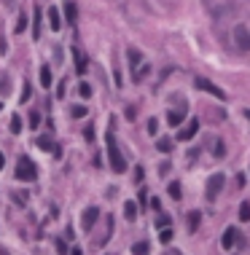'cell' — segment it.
Returning <instances> with one entry per match:
<instances>
[{
  "instance_id": "24",
  "label": "cell",
  "mask_w": 250,
  "mask_h": 255,
  "mask_svg": "<svg viewBox=\"0 0 250 255\" xmlns=\"http://www.w3.org/2000/svg\"><path fill=\"white\" fill-rule=\"evenodd\" d=\"M11 132L14 134L22 132V116H14V119H11Z\"/></svg>"
},
{
  "instance_id": "21",
  "label": "cell",
  "mask_w": 250,
  "mask_h": 255,
  "mask_svg": "<svg viewBox=\"0 0 250 255\" xmlns=\"http://www.w3.org/2000/svg\"><path fill=\"white\" fill-rule=\"evenodd\" d=\"M172 237H175V234H172V228H162V234H159V242H162V245H169V242H172Z\"/></svg>"
},
{
  "instance_id": "28",
  "label": "cell",
  "mask_w": 250,
  "mask_h": 255,
  "mask_svg": "<svg viewBox=\"0 0 250 255\" xmlns=\"http://www.w3.org/2000/svg\"><path fill=\"white\" fill-rule=\"evenodd\" d=\"M30 127H32V129H38V127H41V113H35V110L30 113Z\"/></svg>"
},
{
  "instance_id": "17",
  "label": "cell",
  "mask_w": 250,
  "mask_h": 255,
  "mask_svg": "<svg viewBox=\"0 0 250 255\" xmlns=\"http://www.w3.org/2000/svg\"><path fill=\"white\" fill-rule=\"evenodd\" d=\"M0 94H11V78H8V73H0Z\"/></svg>"
},
{
  "instance_id": "36",
  "label": "cell",
  "mask_w": 250,
  "mask_h": 255,
  "mask_svg": "<svg viewBox=\"0 0 250 255\" xmlns=\"http://www.w3.org/2000/svg\"><path fill=\"white\" fill-rule=\"evenodd\" d=\"M30 100V83H24V91H22V102Z\"/></svg>"
},
{
  "instance_id": "31",
  "label": "cell",
  "mask_w": 250,
  "mask_h": 255,
  "mask_svg": "<svg viewBox=\"0 0 250 255\" xmlns=\"http://www.w3.org/2000/svg\"><path fill=\"white\" fill-rule=\"evenodd\" d=\"M156 226H159V228H167V226H169V218H167V215H159V220H156Z\"/></svg>"
},
{
  "instance_id": "26",
  "label": "cell",
  "mask_w": 250,
  "mask_h": 255,
  "mask_svg": "<svg viewBox=\"0 0 250 255\" xmlns=\"http://www.w3.org/2000/svg\"><path fill=\"white\" fill-rule=\"evenodd\" d=\"M78 97H83V100H89V97H91V86H89V83H81V86H78Z\"/></svg>"
},
{
  "instance_id": "25",
  "label": "cell",
  "mask_w": 250,
  "mask_h": 255,
  "mask_svg": "<svg viewBox=\"0 0 250 255\" xmlns=\"http://www.w3.org/2000/svg\"><path fill=\"white\" fill-rule=\"evenodd\" d=\"M70 116H73V119H83V116H89V113H86V108L76 105V108H70Z\"/></svg>"
},
{
  "instance_id": "11",
  "label": "cell",
  "mask_w": 250,
  "mask_h": 255,
  "mask_svg": "<svg viewBox=\"0 0 250 255\" xmlns=\"http://www.w3.org/2000/svg\"><path fill=\"white\" fill-rule=\"evenodd\" d=\"M237 242V228H226V234H223V250H232Z\"/></svg>"
},
{
  "instance_id": "18",
  "label": "cell",
  "mask_w": 250,
  "mask_h": 255,
  "mask_svg": "<svg viewBox=\"0 0 250 255\" xmlns=\"http://www.w3.org/2000/svg\"><path fill=\"white\" fill-rule=\"evenodd\" d=\"M41 83H43V89H49L51 83H54V78H51V70L46 67V64L41 67Z\"/></svg>"
},
{
  "instance_id": "30",
  "label": "cell",
  "mask_w": 250,
  "mask_h": 255,
  "mask_svg": "<svg viewBox=\"0 0 250 255\" xmlns=\"http://www.w3.org/2000/svg\"><path fill=\"white\" fill-rule=\"evenodd\" d=\"M156 132H159V121L151 119V121H148V134H156Z\"/></svg>"
},
{
  "instance_id": "34",
  "label": "cell",
  "mask_w": 250,
  "mask_h": 255,
  "mask_svg": "<svg viewBox=\"0 0 250 255\" xmlns=\"http://www.w3.org/2000/svg\"><path fill=\"white\" fill-rule=\"evenodd\" d=\"M83 137H86V140H94V127H91V124L86 127V132H83Z\"/></svg>"
},
{
  "instance_id": "37",
  "label": "cell",
  "mask_w": 250,
  "mask_h": 255,
  "mask_svg": "<svg viewBox=\"0 0 250 255\" xmlns=\"http://www.w3.org/2000/svg\"><path fill=\"white\" fill-rule=\"evenodd\" d=\"M14 199H16V204H24V201H27V193H14Z\"/></svg>"
},
{
  "instance_id": "39",
  "label": "cell",
  "mask_w": 250,
  "mask_h": 255,
  "mask_svg": "<svg viewBox=\"0 0 250 255\" xmlns=\"http://www.w3.org/2000/svg\"><path fill=\"white\" fill-rule=\"evenodd\" d=\"M196 156H199V148H194V150H188V159L196 161Z\"/></svg>"
},
{
  "instance_id": "20",
  "label": "cell",
  "mask_w": 250,
  "mask_h": 255,
  "mask_svg": "<svg viewBox=\"0 0 250 255\" xmlns=\"http://www.w3.org/2000/svg\"><path fill=\"white\" fill-rule=\"evenodd\" d=\"M124 215H127L129 220L137 218V204H135V201H127V204H124Z\"/></svg>"
},
{
  "instance_id": "44",
  "label": "cell",
  "mask_w": 250,
  "mask_h": 255,
  "mask_svg": "<svg viewBox=\"0 0 250 255\" xmlns=\"http://www.w3.org/2000/svg\"><path fill=\"white\" fill-rule=\"evenodd\" d=\"M0 108H3V100H0Z\"/></svg>"
},
{
  "instance_id": "5",
  "label": "cell",
  "mask_w": 250,
  "mask_h": 255,
  "mask_svg": "<svg viewBox=\"0 0 250 255\" xmlns=\"http://www.w3.org/2000/svg\"><path fill=\"white\" fill-rule=\"evenodd\" d=\"M196 86H199V89H205L207 94H213L215 100H226V94H223V91H221L218 86H215V83H210L207 78H196Z\"/></svg>"
},
{
  "instance_id": "29",
  "label": "cell",
  "mask_w": 250,
  "mask_h": 255,
  "mask_svg": "<svg viewBox=\"0 0 250 255\" xmlns=\"http://www.w3.org/2000/svg\"><path fill=\"white\" fill-rule=\"evenodd\" d=\"M24 27H27V16H24V14H22V16H19V19H16V32H22Z\"/></svg>"
},
{
  "instance_id": "8",
  "label": "cell",
  "mask_w": 250,
  "mask_h": 255,
  "mask_svg": "<svg viewBox=\"0 0 250 255\" xmlns=\"http://www.w3.org/2000/svg\"><path fill=\"white\" fill-rule=\"evenodd\" d=\"M183 119H186V105H183V102H180V108H177V110H169V113H167V124H169V127H180Z\"/></svg>"
},
{
  "instance_id": "19",
  "label": "cell",
  "mask_w": 250,
  "mask_h": 255,
  "mask_svg": "<svg viewBox=\"0 0 250 255\" xmlns=\"http://www.w3.org/2000/svg\"><path fill=\"white\" fill-rule=\"evenodd\" d=\"M167 191H169V196H172V199H180V196H183V188H180V183H177V180L169 183Z\"/></svg>"
},
{
  "instance_id": "16",
  "label": "cell",
  "mask_w": 250,
  "mask_h": 255,
  "mask_svg": "<svg viewBox=\"0 0 250 255\" xmlns=\"http://www.w3.org/2000/svg\"><path fill=\"white\" fill-rule=\"evenodd\" d=\"M65 16H68V22H70V24H76V19H78L76 3H65Z\"/></svg>"
},
{
  "instance_id": "42",
  "label": "cell",
  "mask_w": 250,
  "mask_h": 255,
  "mask_svg": "<svg viewBox=\"0 0 250 255\" xmlns=\"http://www.w3.org/2000/svg\"><path fill=\"white\" fill-rule=\"evenodd\" d=\"M70 255H83V253H81V250H78V247H76V250H73V253H70Z\"/></svg>"
},
{
  "instance_id": "33",
  "label": "cell",
  "mask_w": 250,
  "mask_h": 255,
  "mask_svg": "<svg viewBox=\"0 0 250 255\" xmlns=\"http://www.w3.org/2000/svg\"><path fill=\"white\" fill-rule=\"evenodd\" d=\"M57 253H59V255H65V253H68V245H65V242H62V239H59V242H57Z\"/></svg>"
},
{
  "instance_id": "1",
  "label": "cell",
  "mask_w": 250,
  "mask_h": 255,
  "mask_svg": "<svg viewBox=\"0 0 250 255\" xmlns=\"http://www.w3.org/2000/svg\"><path fill=\"white\" fill-rule=\"evenodd\" d=\"M105 145H108V161H110V169L113 172H127V161H124V156H121V150H118V142H116V137L113 134H108L105 137Z\"/></svg>"
},
{
  "instance_id": "15",
  "label": "cell",
  "mask_w": 250,
  "mask_h": 255,
  "mask_svg": "<svg viewBox=\"0 0 250 255\" xmlns=\"http://www.w3.org/2000/svg\"><path fill=\"white\" fill-rule=\"evenodd\" d=\"M199 220H202V212L199 210L188 212V231H196V228H199Z\"/></svg>"
},
{
  "instance_id": "38",
  "label": "cell",
  "mask_w": 250,
  "mask_h": 255,
  "mask_svg": "<svg viewBox=\"0 0 250 255\" xmlns=\"http://www.w3.org/2000/svg\"><path fill=\"white\" fill-rule=\"evenodd\" d=\"M151 207H154V210H162V201L154 196V199H151Z\"/></svg>"
},
{
  "instance_id": "7",
  "label": "cell",
  "mask_w": 250,
  "mask_h": 255,
  "mask_svg": "<svg viewBox=\"0 0 250 255\" xmlns=\"http://www.w3.org/2000/svg\"><path fill=\"white\" fill-rule=\"evenodd\" d=\"M97 218H100V210H97V207H86V210H83V215H81V226L89 231V228L97 223Z\"/></svg>"
},
{
  "instance_id": "3",
  "label": "cell",
  "mask_w": 250,
  "mask_h": 255,
  "mask_svg": "<svg viewBox=\"0 0 250 255\" xmlns=\"http://www.w3.org/2000/svg\"><path fill=\"white\" fill-rule=\"evenodd\" d=\"M223 175L218 172V175H213V178L207 180V188H205V196H207V201H215V196H218L221 191H223Z\"/></svg>"
},
{
  "instance_id": "41",
  "label": "cell",
  "mask_w": 250,
  "mask_h": 255,
  "mask_svg": "<svg viewBox=\"0 0 250 255\" xmlns=\"http://www.w3.org/2000/svg\"><path fill=\"white\" fill-rule=\"evenodd\" d=\"M164 255H180V253H177V250H167V253H164Z\"/></svg>"
},
{
  "instance_id": "40",
  "label": "cell",
  "mask_w": 250,
  "mask_h": 255,
  "mask_svg": "<svg viewBox=\"0 0 250 255\" xmlns=\"http://www.w3.org/2000/svg\"><path fill=\"white\" fill-rule=\"evenodd\" d=\"M3 167H5V156L0 153V169H3Z\"/></svg>"
},
{
  "instance_id": "43",
  "label": "cell",
  "mask_w": 250,
  "mask_h": 255,
  "mask_svg": "<svg viewBox=\"0 0 250 255\" xmlns=\"http://www.w3.org/2000/svg\"><path fill=\"white\" fill-rule=\"evenodd\" d=\"M245 116H248V119H250V110H245Z\"/></svg>"
},
{
  "instance_id": "4",
  "label": "cell",
  "mask_w": 250,
  "mask_h": 255,
  "mask_svg": "<svg viewBox=\"0 0 250 255\" xmlns=\"http://www.w3.org/2000/svg\"><path fill=\"white\" fill-rule=\"evenodd\" d=\"M234 41L240 51H250V30L248 27H237L234 30Z\"/></svg>"
},
{
  "instance_id": "32",
  "label": "cell",
  "mask_w": 250,
  "mask_h": 255,
  "mask_svg": "<svg viewBox=\"0 0 250 255\" xmlns=\"http://www.w3.org/2000/svg\"><path fill=\"white\" fill-rule=\"evenodd\" d=\"M143 178H146V172H143V167L135 169V183H143Z\"/></svg>"
},
{
  "instance_id": "35",
  "label": "cell",
  "mask_w": 250,
  "mask_h": 255,
  "mask_svg": "<svg viewBox=\"0 0 250 255\" xmlns=\"http://www.w3.org/2000/svg\"><path fill=\"white\" fill-rule=\"evenodd\" d=\"M213 153H215V156H223V142H215V145H213Z\"/></svg>"
},
{
  "instance_id": "13",
  "label": "cell",
  "mask_w": 250,
  "mask_h": 255,
  "mask_svg": "<svg viewBox=\"0 0 250 255\" xmlns=\"http://www.w3.org/2000/svg\"><path fill=\"white\" fill-rule=\"evenodd\" d=\"M127 57H129V70L135 73V70L140 67V60H143L140 51H137V49H129V51H127Z\"/></svg>"
},
{
  "instance_id": "10",
  "label": "cell",
  "mask_w": 250,
  "mask_h": 255,
  "mask_svg": "<svg viewBox=\"0 0 250 255\" xmlns=\"http://www.w3.org/2000/svg\"><path fill=\"white\" fill-rule=\"evenodd\" d=\"M35 145L41 148V150H51V153H54L57 159H59V156H62V150H59V148H57V145H54V142H51V140H49V137H46V134H43V137H38V140H35Z\"/></svg>"
},
{
  "instance_id": "14",
  "label": "cell",
  "mask_w": 250,
  "mask_h": 255,
  "mask_svg": "<svg viewBox=\"0 0 250 255\" xmlns=\"http://www.w3.org/2000/svg\"><path fill=\"white\" fill-rule=\"evenodd\" d=\"M73 57H76V70L78 75H86V60H83V54L78 49H73Z\"/></svg>"
},
{
  "instance_id": "9",
  "label": "cell",
  "mask_w": 250,
  "mask_h": 255,
  "mask_svg": "<svg viewBox=\"0 0 250 255\" xmlns=\"http://www.w3.org/2000/svg\"><path fill=\"white\" fill-rule=\"evenodd\" d=\"M43 11L41 8H35V14H32V38L35 41H41V32H43Z\"/></svg>"
},
{
  "instance_id": "12",
  "label": "cell",
  "mask_w": 250,
  "mask_h": 255,
  "mask_svg": "<svg viewBox=\"0 0 250 255\" xmlns=\"http://www.w3.org/2000/svg\"><path fill=\"white\" fill-rule=\"evenodd\" d=\"M49 24H51V30H62V19H59V8H49Z\"/></svg>"
},
{
  "instance_id": "22",
  "label": "cell",
  "mask_w": 250,
  "mask_h": 255,
  "mask_svg": "<svg viewBox=\"0 0 250 255\" xmlns=\"http://www.w3.org/2000/svg\"><path fill=\"white\" fill-rule=\"evenodd\" d=\"M240 220H242V223H248V220H250V204H248V201H242V207H240Z\"/></svg>"
},
{
  "instance_id": "23",
  "label": "cell",
  "mask_w": 250,
  "mask_h": 255,
  "mask_svg": "<svg viewBox=\"0 0 250 255\" xmlns=\"http://www.w3.org/2000/svg\"><path fill=\"white\" fill-rule=\"evenodd\" d=\"M156 148H159V150H162V153H169V150H172V142H169V140H167V137H162V140H159V142H156Z\"/></svg>"
},
{
  "instance_id": "2",
  "label": "cell",
  "mask_w": 250,
  "mask_h": 255,
  "mask_svg": "<svg viewBox=\"0 0 250 255\" xmlns=\"http://www.w3.org/2000/svg\"><path fill=\"white\" fill-rule=\"evenodd\" d=\"M35 178H38V169H35V164H32V159H30V156H22L19 164H16V180L32 183Z\"/></svg>"
},
{
  "instance_id": "6",
  "label": "cell",
  "mask_w": 250,
  "mask_h": 255,
  "mask_svg": "<svg viewBox=\"0 0 250 255\" xmlns=\"http://www.w3.org/2000/svg\"><path fill=\"white\" fill-rule=\"evenodd\" d=\"M196 132H199V121H196V119H191V121L186 124V127L180 129V132H177V140L188 142V140H191V137H194Z\"/></svg>"
},
{
  "instance_id": "27",
  "label": "cell",
  "mask_w": 250,
  "mask_h": 255,
  "mask_svg": "<svg viewBox=\"0 0 250 255\" xmlns=\"http://www.w3.org/2000/svg\"><path fill=\"white\" fill-rule=\"evenodd\" d=\"M132 253L135 255H148V245H146V242H137V245L132 247Z\"/></svg>"
}]
</instances>
